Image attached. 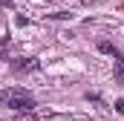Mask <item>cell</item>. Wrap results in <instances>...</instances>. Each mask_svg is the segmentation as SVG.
Masks as SVG:
<instances>
[{"instance_id": "cell-1", "label": "cell", "mask_w": 124, "mask_h": 121, "mask_svg": "<svg viewBox=\"0 0 124 121\" xmlns=\"http://www.w3.org/2000/svg\"><path fill=\"white\" fill-rule=\"evenodd\" d=\"M3 104H6L9 110H15V113H26V115H32V113H35V98H32L23 87L3 90Z\"/></svg>"}, {"instance_id": "cell-2", "label": "cell", "mask_w": 124, "mask_h": 121, "mask_svg": "<svg viewBox=\"0 0 124 121\" xmlns=\"http://www.w3.org/2000/svg\"><path fill=\"white\" fill-rule=\"evenodd\" d=\"M12 69L20 75V72H35V69H40V63H38V58H15L12 60Z\"/></svg>"}, {"instance_id": "cell-3", "label": "cell", "mask_w": 124, "mask_h": 121, "mask_svg": "<svg viewBox=\"0 0 124 121\" xmlns=\"http://www.w3.org/2000/svg\"><path fill=\"white\" fill-rule=\"evenodd\" d=\"M98 52H107V55H113V58H118V55H121V49H118V46H113L110 40H98Z\"/></svg>"}, {"instance_id": "cell-4", "label": "cell", "mask_w": 124, "mask_h": 121, "mask_svg": "<svg viewBox=\"0 0 124 121\" xmlns=\"http://www.w3.org/2000/svg\"><path fill=\"white\" fill-rule=\"evenodd\" d=\"M116 81H118V84H124V55H118V58H116Z\"/></svg>"}, {"instance_id": "cell-5", "label": "cell", "mask_w": 124, "mask_h": 121, "mask_svg": "<svg viewBox=\"0 0 124 121\" xmlns=\"http://www.w3.org/2000/svg\"><path fill=\"white\" fill-rule=\"evenodd\" d=\"M116 113H121V115H124V101H118V104H116Z\"/></svg>"}, {"instance_id": "cell-6", "label": "cell", "mask_w": 124, "mask_h": 121, "mask_svg": "<svg viewBox=\"0 0 124 121\" xmlns=\"http://www.w3.org/2000/svg\"><path fill=\"white\" fill-rule=\"evenodd\" d=\"M81 3H84V6H93V3H98V0H81Z\"/></svg>"}]
</instances>
